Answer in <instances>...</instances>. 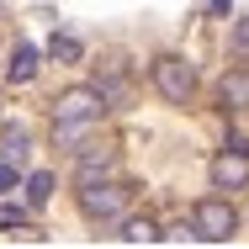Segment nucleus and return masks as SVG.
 <instances>
[{"label": "nucleus", "mask_w": 249, "mask_h": 249, "mask_svg": "<svg viewBox=\"0 0 249 249\" xmlns=\"http://www.w3.org/2000/svg\"><path fill=\"white\" fill-rule=\"evenodd\" d=\"M53 117H106V96L96 85H74L53 101Z\"/></svg>", "instance_id": "obj_5"}, {"label": "nucleus", "mask_w": 249, "mask_h": 249, "mask_svg": "<svg viewBox=\"0 0 249 249\" xmlns=\"http://www.w3.org/2000/svg\"><path fill=\"white\" fill-rule=\"evenodd\" d=\"M191 228H196L201 244H228L233 228H239V217H233V207L223 196H207V201H196V212H191Z\"/></svg>", "instance_id": "obj_3"}, {"label": "nucleus", "mask_w": 249, "mask_h": 249, "mask_svg": "<svg viewBox=\"0 0 249 249\" xmlns=\"http://www.w3.org/2000/svg\"><path fill=\"white\" fill-rule=\"evenodd\" d=\"M217 101H223V111H249V69H228L217 85Z\"/></svg>", "instance_id": "obj_8"}, {"label": "nucleus", "mask_w": 249, "mask_h": 249, "mask_svg": "<svg viewBox=\"0 0 249 249\" xmlns=\"http://www.w3.org/2000/svg\"><path fill=\"white\" fill-rule=\"evenodd\" d=\"M154 85H159V96H164V101L186 106V101L196 96V69H191L180 53H164V58H154Z\"/></svg>", "instance_id": "obj_2"}, {"label": "nucleus", "mask_w": 249, "mask_h": 249, "mask_svg": "<svg viewBox=\"0 0 249 249\" xmlns=\"http://www.w3.org/2000/svg\"><path fill=\"white\" fill-rule=\"evenodd\" d=\"M27 154H32L27 127H5V133H0V159H11L16 170H27Z\"/></svg>", "instance_id": "obj_10"}, {"label": "nucleus", "mask_w": 249, "mask_h": 249, "mask_svg": "<svg viewBox=\"0 0 249 249\" xmlns=\"http://www.w3.org/2000/svg\"><path fill=\"white\" fill-rule=\"evenodd\" d=\"M101 127V117H53V143L58 149H85V138Z\"/></svg>", "instance_id": "obj_7"}, {"label": "nucleus", "mask_w": 249, "mask_h": 249, "mask_svg": "<svg viewBox=\"0 0 249 249\" xmlns=\"http://www.w3.org/2000/svg\"><path fill=\"white\" fill-rule=\"evenodd\" d=\"M212 186H217V191L249 186V143H233V149H223L212 159Z\"/></svg>", "instance_id": "obj_4"}, {"label": "nucleus", "mask_w": 249, "mask_h": 249, "mask_svg": "<svg viewBox=\"0 0 249 249\" xmlns=\"http://www.w3.org/2000/svg\"><path fill=\"white\" fill-rule=\"evenodd\" d=\"M127 201H133V191H127L122 180H111V175H106V180H90V186H80V212H85L90 223H111Z\"/></svg>", "instance_id": "obj_1"}, {"label": "nucleus", "mask_w": 249, "mask_h": 249, "mask_svg": "<svg viewBox=\"0 0 249 249\" xmlns=\"http://www.w3.org/2000/svg\"><path fill=\"white\" fill-rule=\"evenodd\" d=\"M21 217H27V212H21V207H0V223H5V228H16V223H21Z\"/></svg>", "instance_id": "obj_16"}, {"label": "nucleus", "mask_w": 249, "mask_h": 249, "mask_svg": "<svg viewBox=\"0 0 249 249\" xmlns=\"http://www.w3.org/2000/svg\"><path fill=\"white\" fill-rule=\"evenodd\" d=\"M80 159H74V191L80 186H90V180H106L111 170H117V154L111 149H74Z\"/></svg>", "instance_id": "obj_6"}, {"label": "nucleus", "mask_w": 249, "mask_h": 249, "mask_svg": "<svg viewBox=\"0 0 249 249\" xmlns=\"http://www.w3.org/2000/svg\"><path fill=\"white\" fill-rule=\"evenodd\" d=\"M16 180H21V170H16V164H11V159H0V191H11V186H16Z\"/></svg>", "instance_id": "obj_14"}, {"label": "nucleus", "mask_w": 249, "mask_h": 249, "mask_svg": "<svg viewBox=\"0 0 249 249\" xmlns=\"http://www.w3.org/2000/svg\"><path fill=\"white\" fill-rule=\"evenodd\" d=\"M233 48L249 53V21H239V27H233Z\"/></svg>", "instance_id": "obj_15"}, {"label": "nucleus", "mask_w": 249, "mask_h": 249, "mask_svg": "<svg viewBox=\"0 0 249 249\" xmlns=\"http://www.w3.org/2000/svg\"><path fill=\"white\" fill-rule=\"evenodd\" d=\"M32 74H37V48H32V43H16L11 64H5V80H11V85H27Z\"/></svg>", "instance_id": "obj_9"}, {"label": "nucleus", "mask_w": 249, "mask_h": 249, "mask_svg": "<svg viewBox=\"0 0 249 249\" xmlns=\"http://www.w3.org/2000/svg\"><path fill=\"white\" fill-rule=\"evenodd\" d=\"M48 58H58V64H80V58H85V43L69 37V32H53V37H48Z\"/></svg>", "instance_id": "obj_12"}, {"label": "nucleus", "mask_w": 249, "mask_h": 249, "mask_svg": "<svg viewBox=\"0 0 249 249\" xmlns=\"http://www.w3.org/2000/svg\"><path fill=\"white\" fill-rule=\"evenodd\" d=\"M111 239H122V244H159V228H154L149 217H133V223H122Z\"/></svg>", "instance_id": "obj_13"}, {"label": "nucleus", "mask_w": 249, "mask_h": 249, "mask_svg": "<svg viewBox=\"0 0 249 249\" xmlns=\"http://www.w3.org/2000/svg\"><path fill=\"white\" fill-rule=\"evenodd\" d=\"M48 201H53V175H48V170H32V175H27V207L43 212Z\"/></svg>", "instance_id": "obj_11"}, {"label": "nucleus", "mask_w": 249, "mask_h": 249, "mask_svg": "<svg viewBox=\"0 0 249 249\" xmlns=\"http://www.w3.org/2000/svg\"><path fill=\"white\" fill-rule=\"evenodd\" d=\"M207 11H212V16H228V11H233V0H207Z\"/></svg>", "instance_id": "obj_17"}]
</instances>
